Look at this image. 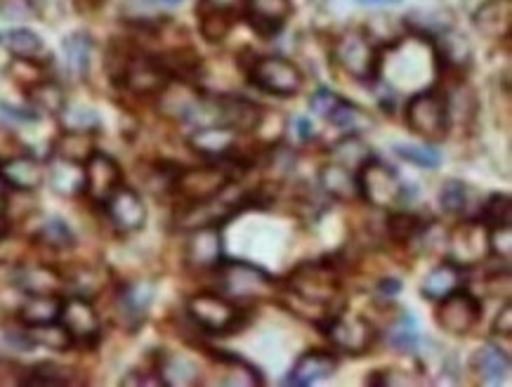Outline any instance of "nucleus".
Wrapping results in <instances>:
<instances>
[{
	"mask_svg": "<svg viewBox=\"0 0 512 387\" xmlns=\"http://www.w3.org/2000/svg\"><path fill=\"white\" fill-rule=\"evenodd\" d=\"M340 274L333 262L310 260L300 262L286 279V307L305 321L324 326L331 317L333 305L340 300ZM340 312V310H338Z\"/></svg>",
	"mask_w": 512,
	"mask_h": 387,
	"instance_id": "1",
	"label": "nucleus"
},
{
	"mask_svg": "<svg viewBox=\"0 0 512 387\" xmlns=\"http://www.w3.org/2000/svg\"><path fill=\"white\" fill-rule=\"evenodd\" d=\"M215 272H218L220 293L241 307L274 300L279 293V281L255 262L222 260Z\"/></svg>",
	"mask_w": 512,
	"mask_h": 387,
	"instance_id": "2",
	"label": "nucleus"
},
{
	"mask_svg": "<svg viewBox=\"0 0 512 387\" xmlns=\"http://www.w3.org/2000/svg\"><path fill=\"white\" fill-rule=\"evenodd\" d=\"M404 123L420 140L437 144L444 142L451 130V102L437 90H416L404 107Z\"/></svg>",
	"mask_w": 512,
	"mask_h": 387,
	"instance_id": "3",
	"label": "nucleus"
},
{
	"mask_svg": "<svg viewBox=\"0 0 512 387\" xmlns=\"http://www.w3.org/2000/svg\"><path fill=\"white\" fill-rule=\"evenodd\" d=\"M187 317L208 336H229L248 324V310L220 291H203L187 300Z\"/></svg>",
	"mask_w": 512,
	"mask_h": 387,
	"instance_id": "4",
	"label": "nucleus"
},
{
	"mask_svg": "<svg viewBox=\"0 0 512 387\" xmlns=\"http://www.w3.org/2000/svg\"><path fill=\"white\" fill-rule=\"evenodd\" d=\"M357 185L359 199L380 211H395L411 196V189L402 180V175L390 163L380 161L378 156H371L361 163L357 170Z\"/></svg>",
	"mask_w": 512,
	"mask_h": 387,
	"instance_id": "5",
	"label": "nucleus"
},
{
	"mask_svg": "<svg viewBox=\"0 0 512 387\" xmlns=\"http://www.w3.org/2000/svg\"><path fill=\"white\" fill-rule=\"evenodd\" d=\"M324 336L331 340L333 347L350 357H364L378 343V331L371 319L361 317L354 312H336L331 314L321 326Z\"/></svg>",
	"mask_w": 512,
	"mask_h": 387,
	"instance_id": "6",
	"label": "nucleus"
},
{
	"mask_svg": "<svg viewBox=\"0 0 512 387\" xmlns=\"http://www.w3.org/2000/svg\"><path fill=\"white\" fill-rule=\"evenodd\" d=\"M248 81L267 95L295 97L303 88L305 76L291 59L281 55H265L253 59V64L248 67Z\"/></svg>",
	"mask_w": 512,
	"mask_h": 387,
	"instance_id": "7",
	"label": "nucleus"
},
{
	"mask_svg": "<svg viewBox=\"0 0 512 387\" xmlns=\"http://www.w3.org/2000/svg\"><path fill=\"white\" fill-rule=\"evenodd\" d=\"M333 57L357 81L376 83L380 71V52L371 38L361 31H345L333 45Z\"/></svg>",
	"mask_w": 512,
	"mask_h": 387,
	"instance_id": "8",
	"label": "nucleus"
},
{
	"mask_svg": "<svg viewBox=\"0 0 512 387\" xmlns=\"http://www.w3.org/2000/svg\"><path fill=\"white\" fill-rule=\"evenodd\" d=\"M118 83L135 95H161L170 81H175L161 57L130 55L116 71Z\"/></svg>",
	"mask_w": 512,
	"mask_h": 387,
	"instance_id": "9",
	"label": "nucleus"
},
{
	"mask_svg": "<svg viewBox=\"0 0 512 387\" xmlns=\"http://www.w3.org/2000/svg\"><path fill=\"white\" fill-rule=\"evenodd\" d=\"M227 185H232L229 175L215 161L201 168H177L170 182V189L180 196L182 203H199L218 196Z\"/></svg>",
	"mask_w": 512,
	"mask_h": 387,
	"instance_id": "10",
	"label": "nucleus"
},
{
	"mask_svg": "<svg viewBox=\"0 0 512 387\" xmlns=\"http://www.w3.org/2000/svg\"><path fill=\"white\" fill-rule=\"evenodd\" d=\"M484 307L477 295H472L468 288H458L451 295L442 298L435 307L437 326L449 336H468L475 326L482 321Z\"/></svg>",
	"mask_w": 512,
	"mask_h": 387,
	"instance_id": "11",
	"label": "nucleus"
},
{
	"mask_svg": "<svg viewBox=\"0 0 512 387\" xmlns=\"http://www.w3.org/2000/svg\"><path fill=\"white\" fill-rule=\"evenodd\" d=\"M59 324L69 333L74 345H95L102 336V319L95 305L85 295H71L62 298V310H59Z\"/></svg>",
	"mask_w": 512,
	"mask_h": 387,
	"instance_id": "12",
	"label": "nucleus"
},
{
	"mask_svg": "<svg viewBox=\"0 0 512 387\" xmlns=\"http://www.w3.org/2000/svg\"><path fill=\"white\" fill-rule=\"evenodd\" d=\"M123 185V170L114 156L95 149L90 159L83 163V194L95 206H104L111 194Z\"/></svg>",
	"mask_w": 512,
	"mask_h": 387,
	"instance_id": "13",
	"label": "nucleus"
},
{
	"mask_svg": "<svg viewBox=\"0 0 512 387\" xmlns=\"http://www.w3.org/2000/svg\"><path fill=\"white\" fill-rule=\"evenodd\" d=\"M213 123L225 126L234 133H255L265 121V109L239 95H218L210 102Z\"/></svg>",
	"mask_w": 512,
	"mask_h": 387,
	"instance_id": "14",
	"label": "nucleus"
},
{
	"mask_svg": "<svg viewBox=\"0 0 512 387\" xmlns=\"http://www.w3.org/2000/svg\"><path fill=\"white\" fill-rule=\"evenodd\" d=\"M104 213L118 234H135L147 225V206L140 192L121 185L104 203Z\"/></svg>",
	"mask_w": 512,
	"mask_h": 387,
	"instance_id": "15",
	"label": "nucleus"
},
{
	"mask_svg": "<svg viewBox=\"0 0 512 387\" xmlns=\"http://www.w3.org/2000/svg\"><path fill=\"white\" fill-rule=\"evenodd\" d=\"M222 255H225V241H222L220 227L206 225L189 229L187 244H185V262L192 270L206 272L215 270L220 265Z\"/></svg>",
	"mask_w": 512,
	"mask_h": 387,
	"instance_id": "16",
	"label": "nucleus"
},
{
	"mask_svg": "<svg viewBox=\"0 0 512 387\" xmlns=\"http://www.w3.org/2000/svg\"><path fill=\"white\" fill-rule=\"evenodd\" d=\"M48 168L43 166L36 156L31 154H15L0 161V182L5 189L17 194H31L43 187Z\"/></svg>",
	"mask_w": 512,
	"mask_h": 387,
	"instance_id": "17",
	"label": "nucleus"
},
{
	"mask_svg": "<svg viewBox=\"0 0 512 387\" xmlns=\"http://www.w3.org/2000/svg\"><path fill=\"white\" fill-rule=\"evenodd\" d=\"M340 359L336 352L321 350V347H314V350H307L298 357V362L293 364L291 373L284 380L286 385L293 387H307L314 383H321V380L331 378L336 373Z\"/></svg>",
	"mask_w": 512,
	"mask_h": 387,
	"instance_id": "18",
	"label": "nucleus"
},
{
	"mask_svg": "<svg viewBox=\"0 0 512 387\" xmlns=\"http://www.w3.org/2000/svg\"><path fill=\"white\" fill-rule=\"evenodd\" d=\"M154 300V286L147 281H137V284H126L118 291L116 298V314L121 326L128 331H137L147 319L149 307Z\"/></svg>",
	"mask_w": 512,
	"mask_h": 387,
	"instance_id": "19",
	"label": "nucleus"
},
{
	"mask_svg": "<svg viewBox=\"0 0 512 387\" xmlns=\"http://www.w3.org/2000/svg\"><path fill=\"white\" fill-rule=\"evenodd\" d=\"M291 0H246V17L262 38H274L291 17Z\"/></svg>",
	"mask_w": 512,
	"mask_h": 387,
	"instance_id": "20",
	"label": "nucleus"
},
{
	"mask_svg": "<svg viewBox=\"0 0 512 387\" xmlns=\"http://www.w3.org/2000/svg\"><path fill=\"white\" fill-rule=\"evenodd\" d=\"M310 109L314 114L324 118L326 123L336 128H345V130H354L357 128L359 118H361V109L354 107L350 100L340 97L333 90L321 88L310 97Z\"/></svg>",
	"mask_w": 512,
	"mask_h": 387,
	"instance_id": "21",
	"label": "nucleus"
},
{
	"mask_svg": "<svg viewBox=\"0 0 512 387\" xmlns=\"http://www.w3.org/2000/svg\"><path fill=\"white\" fill-rule=\"evenodd\" d=\"M236 135L239 133H234V130H229L225 126H218V123H213V126H201L189 135V147L206 161H218L225 159L229 154L239 152V147H236Z\"/></svg>",
	"mask_w": 512,
	"mask_h": 387,
	"instance_id": "22",
	"label": "nucleus"
},
{
	"mask_svg": "<svg viewBox=\"0 0 512 387\" xmlns=\"http://www.w3.org/2000/svg\"><path fill=\"white\" fill-rule=\"evenodd\" d=\"M215 364V383L227 385V387H260L265 385L262 373L255 369L253 364H248L246 359H241L239 354L229 352H215L213 354Z\"/></svg>",
	"mask_w": 512,
	"mask_h": 387,
	"instance_id": "23",
	"label": "nucleus"
},
{
	"mask_svg": "<svg viewBox=\"0 0 512 387\" xmlns=\"http://www.w3.org/2000/svg\"><path fill=\"white\" fill-rule=\"evenodd\" d=\"M463 281L465 267L456 265L454 260H446L423 279V284H420V295H423L425 300H432V303H439L446 295L463 288Z\"/></svg>",
	"mask_w": 512,
	"mask_h": 387,
	"instance_id": "24",
	"label": "nucleus"
},
{
	"mask_svg": "<svg viewBox=\"0 0 512 387\" xmlns=\"http://www.w3.org/2000/svg\"><path fill=\"white\" fill-rule=\"evenodd\" d=\"M59 310H62V298L57 293H36L26 295L17 317L24 329H36V326L55 324L59 319Z\"/></svg>",
	"mask_w": 512,
	"mask_h": 387,
	"instance_id": "25",
	"label": "nucleus"
},
{
	"mask_svg": "<svg viewBox=\"0 0 512 387\" xmlns=\"http://www.w3.org/2000/svg\"><path fill=\"white\" fill-rule=\"evenodd\" d=\"M319 185L324 192L336 201H354L359 199L357 170L340 166V163H326L319 170Z\"/></svg>",
	"mask_w": 512,
	"mask_h": 387,
	"instance_id": "26",
	"label": "nucleus"
},
{
	"mask_svg": "<svg viewBox=\"0 0 512 387\" xmlns=\"http://www.w3.org/2000/svg\"><path fill=\"white\" fill-rule=\"evenodd\" d=\"M15 286L22 288L26 295L36 293H59L62 277L50 265H22L15 272Z\"/></svg>",
	"mask_w": 512,
	"mask_h": 387,
	"instance_id": "27",
	"label": "nucleus"
},
{
	"mask_svg": "<svg viewBox=\"0 0 512 387\" xmlns=\"http://www.w3.org/2000/svg\"><path fill=\"white\" fill-rule=\"evenodd\" d=\"M475 26L487 36H508L510 34V17L512 3L510 0H487L484 5L472 12Z\"/></svg>",
	"mask_w": 512,
	"mask_h": 387,
	"instance_id": "28",
	"label": "nucleus"
},
{
	"mask_svg": "<svg viewBox=\"0 0 512 387\" xmlns=\"http://www.w3.org/2000/svg\"><path fill=\"white\" fill-rule=\"evenodd\" d=\"M154 369L161 376L163 385H168V387L201 383L196 366L189 362L187 357H182V354L161 352V357L154 359Z\"/></svg>",
	"mask_w": 512,
	"mask_h": 387,
	"instance_id": "29",
	"label": "nucleus"
},
{
	"mask_svg": "<svg viewBox=\"0 0 512 387\" xmlns=\"http://www.w3.org/2000/svg\"><path fill=\"white\" fill-rule=\"evenodd\" d=\"M472 366H475L484 383H501L510 376V354L498 345L489 343L482 350H477L475 357H472Z\"/></svg>",
	"mask_w": 512,
	"mask_h": 387,
	"instance_id": "30",
	"label": "nucleus"
},
{
	"mask_svg": "<svg viewBox=\"0 0 512 387\" xmlns=\"http://www.w3.org/2000/svg\"><path fill=\"white\" fill-rule=\"evenodd\" d=\"M45 180H50L52 189L59 196L83 194V163L59 159L57 156V161L50 166Z\"/></svg>",
	"mask_w": 512,
	"mask_h": 387,
	"instance_id": "31",
	"label": "nucleus"
},
{
	"mask_svg": "<svg viewBox=\"0 0 512 387\" xmlns=\"http://www.w3.org/2000/svg\"><path fill=\"white\" fill-rule=\"evenodd\" d=\"M29 107L41 116H57L59 111L67 107V95H64L62 85L55 81H36L29 88Z\"/></svg>",
	"mask_w": 512,
	"mask_h": 387,
	"instance_id": "32",
	"label": "nucleus"
},
{
	"mask_svg": "<svg viewBox=\"0 0 512 387\" xmlns=\"http://www.w3.org/2000/svg\"><path fill=\"white\" fill-rule=\"evenodd\" d=\"M387 236L399 246H409L411 241H416L420 234L428 229V222H425L420 215L409 213V211H392L387 215Z\"/></svg>",
	"mask_w": 512,
	"mask_h": 387,
	"instance_id": "33",
	"label": "nucleus"
},
{
	"mask_svg": "<svg viewBox=\"0 0 512 387\" xmlns=\"http://www.w3.org/2000/svg\"><path fill=\"white\" fill-rule=\"evenodd\" d=\"M95 152V133H69L62 130L55 142V154L59 159L85 163Z\"/></svg>",
	"mask_w": 512,
	"mask_h": 387,
	"instance_id": "34",
	"label": "nucleus"
},
{
	"mask_svg": "<svg viewBox=\"0 0 512 387\" xmlns=\"http://www.w3.org/2000/svg\"><path fill=\"white\" fill-rule=\"evenodd\" d=\"M64 59L67 69L76 78H85L90 71V59H93V41L88 34H74L64 41Z\"/></svg>",
	"mask_w": 512,
	"mask_h": 387,
	"instance_id": "35",
	"label": "nucleus"
},
{
	"mask_svg": "<svg viewBox=\"0 0 512 387\" xmlns=\"http://www.w3.org/2000/svg\"><path fill=\"white\" fill-rule=\"evenodd\" d=\"M5 43H8V50L19 59V62H38L45 52L41 36L34 34L31 29H12L10 34L5 36Z\"/></svg>",
	"mask_w": 512,
	"mask_h": 387,
	"instance_id": "36",
	"label": "nucleus"
},
{
	"mask_svg": "<svg viewBox=\"0 0 512 387\" xmlns=\"http://www.w3.org/2000/svg\"><path fill=\"white\" fill-rule=\"evenodd\" d=\"M36 241L50 251H67L76 244V236L71 232V227L62 218H48L38 227Z\"/></svg>",
	"mask_w": 512,
	"mask_h": 387,
	"instance_id": "37",
	"label": "nucleus"
},
{
	"mask_svg": "<svg viewBox=\"0 0 512 387\" xmlns=\"http://www.w3.org/2000/svg\"><path fill=\"white\" fill-rule=\"evenodd\" d=\"M371 156H373L371 147L357 135L345 137V140H340L336 147L331 149V161L340 163V166H345V168H352V170H359L361 163H364L366 159H371Z\"/></svg>",
	"mask_w": 512,
	"mask_h": 387,
	"instance_id": "38",
	"label": "nucleus"
},
{
	"mask_svg": "<svg viewBox=\"0 0 512 387\" xmlns=\"http://www.w3.org/2000/svg\"><path fill=\"white\" fill-rule=\"evenodd\" d=\"M57 118L62 130H69V133H97L102 126L97 111L88 107H64Z\"/></svg>",
	"mask_w": 512,
	"mask_h": 387,
	"instance_id": "39",
	"label": "nucleus"
},
{
	"mask_svg": "<svg viewBox=\"0 0 512 387\" xmlns=\"http://www.w3.org/2000/svg\"><path fill=\"white\" fill-rule=\"evenodd\" d=\"M479 222L484 227H503L512 225V201L508 194H491L487 201H484L482 211H479Z\"/></svg>",
	"mask_w": 512,
	"mask_h": 387,
	"instance_id": "40",
	"label": "nucleus"
},
{
	"mask_svg": "<svg viewBox=\"0 0 512 387\" xmlns=\"http://www.w3.org/2000/svg\"><path fill=\"white\" fill-rule=\"evenodd\" d=\"M234 26V12L227 10H201V34L208 43L225 41Z\"/></svg>",
	"mask_w": 512,
	"mask_h": 387,
	"instance_id": "41",
	"label": "nucleus"
},
{
	"mask_svg": "<svg viewBox=\"0 0 512 387\" xmlns=\"http://www.w3.org/2000/svg\"><path fill=\"white\" fill-rule=\"evenodd\" d=\"M22 385H43V387H62V385H74L71 371L57 364H41L36 369L26 373L22 378Z\"/></svg>",
	"mask_w": 512,
	"mask_h": 387,
	"instance_id": "42",
	"label": "nucleus"
},
{
	"mask_svg": "<svg viewBox=\"0 0 512 387\" xmlns=\"http://www.w3.org/2000/svg\"><path fill=\"white\" fill-rule=\"evenodd\" d=\"M29 333V338L34 340V345H43L48 347V350H55V352H67L71 345V338L69 333L62 329V324L55 321V324H48V326H36V329H26Z\"/></svg>",
	"mask_w": 512,
	"mask_h": 387,
	"instance_id": "43",
	"label": "nucleus"
},
{
	"mask_svg": "<svg viewBox=\"0 0 512 387\" xmlns=\"http://www.w3.org/2000/svg\"><path fill=\"white\" fill-rule=\"evenodd\" d=\"M387 343L399 352H416L420 336L416 329V321H413L411 314H404V317L392 326L390 333H387Z\"/></svg>",
	"mask_w": 512,
	"mask_h": 387,
	"instance_id": "44",
	"label": "nucleus"
},
{
	"mask_svg": "<svg viewBox=\"0 0 512 387\" xmlns=\"http://www.w3.org/2000/svg\"><path fill=\"white\" fill-rule=\"evenodd\" d=\"M395 154L399 159L411 163V166H418V168H437L439 163H442V154L437 152L435 147H420V144H397L395 147Z\"/></svg>",
	"mask_w": 512,
	"mask_h": 387,
	"instance_id": "45",
	"label": "nucleus"
},
{
	"mask_svg": "<svg viewBox=\"0 0 512 387\" xmlns=\"http://www.w3.org/2000/svg\"><path fill=\"white\" fill-rule=\"evenodd\" d=\"M439 203L446 213L451 215H463L468 208V185L461 180H446L442 189H439Z\"/></svg>",
	"mask_w": 512,
	"mask_h": 387,
	"instance_id": "46",
	"label": "nucleus"
},
{
	"mask_svg": "<svg viewBox=\"0 0 512 387\" xmlns=\"http://www.w3.org/2000/svg\"><path fill=\"white\" fill-rule=\"evenodd\" d=\"M487 246H489V253L494 255L498 262H503V265H510V260H512V225L487 229Z\"/></svg>",
	"mask_w": 512,
	"mask_h": 387,
	"instance_id": "47",
	"label": "nucleus"
},
{
	"mask_svg": "<svg viewBox=\"0 0 512 387\" xmlns=\"http://www.w3.org/2000/svg\"><path fill=\"white\" fill-rule=\"evenodd\" d=\"M121 385H135V387H161L163 380L156 369H135L128 371L126 378L121 380Z\"/></svg>",
	"mask_w": 512,
	"mask_h": 387,
	"instance_id": "48",
	"label": "nucleus"
},
{
	"mask_svg": "<svg viewBox=\"0 0 512 387\" xmlns=\"http://www.w3.org/2000/svg\"><path fill=\"white\" fill-rule=\"evenodd\" d=\"M34 15L31 0H0V17L3 19H29Z\"/></svg>",
	"mask_w": 512,
	"mask_h": 387,
	"instance_id": "49",
	"label": "nucleus"
},
{
	"mask_svg": "<svg viewBox=\"0 0 512 387\" xmlns=\"http://www.w3.org/2000/svg\"><path fill=\"white\" fill-rule=\"evenodd\" d=\"M491 333L498 338H505V340L512 338V303L510 300L508 303H503L501 310H498L494 326H491Z\"/></svg>",
	"mask_w": 512,
	"mask_h": 387,
	"instance_id": "50",
	"label": "nucleus"
},
{
	"mask_svg": "<svg viewBox=\"0 0 512 387\" xmlns=\"http://www.w3.org/2000/svg\"><path fill=\"white\" fill-rule=\"evenodd\" d=\"M0 109H3V114L8 116V118H15V121H22V123H34V121H38V118H41V114H38V111H34V109H19V107H12V104H8V102H0Z\"/></svg>",
	"mask_w": 512,
	"mask_h": 387,
	"instance_id": "51",
	"label": "nucleus"
},
{
	"mask_svg": "<svg viewBox=\"0 0 512 387\" xmlns=\"http://www.w3.org/2000/svg\"><path fill=\"white\" fill-rule=\"evenodd\" d=\"M244 0H201V10H227L234 12V8Z\"/></svg>",
	"mask_w": 512,
	"mask_h": 387,
	"instance_id": "52",
	"label": "nucleus"
},
{
	"mask_svg": "<svg viewBox=\"0 0 512 387\" xmlns=\"http://www.w3.org/2000/svg\"><path fill=\"white\" fill-rule=\"evenodd\" d=\"M295 133H298L303 142L314 140V126L310 118H295Z\"/></svg>",
	"mask_w": 512,
	"mask_h": 387,
	"instance_id": "53",
	"label": "nucleus"
},
{
	"mask_svg": "<svg viewBox=\"0 0 512 387\" xmlns=\"http://www.w3.org/2000/svg\"><path fill=\"white\" fill-rule=\"evenodd\" d=\"M378 291H380V295H385L387 300L395 298V295L402 291V281H399V279H383V281H380Z\"/></svg>",
	"mask_w": 512,
	"mask_h": 387,
	"instance_id": "54",
	"label": "nucleus"
},
{
	"mask_svg": "<svg viewBox=\"0 0 512 387\" xmlns=\"http://www.w3.org/2000/svg\"><path fill=\"white\" fill-rule=\"evenodd\" d=\"M361 5H399L402 0H357Z\"/></svg>",
	"mask_w": 512,
	"mask_h": 387,
	"instance_id": "55",
	"label": "nucleus"
},
{
	"mask_svg": "<svg viewBox=\"0 0 512 387\" xmlns=\"http://www.w3.org/2000/svg\"><path fill=\"white\" fill-rule=\"evenodd\" d=\"M5 201H8V194H5V185L0 182V215L5 211Z\"/></svg>",
	"mask_w": 512,
	"mask_h": 387,
	"instance_id": "56",
	"label": "nucleus"
},
{
	"mask_svg": "<svg viewBox=\"0 0 512 387\" xmlns=\"http://www.w3.org/2000/svg\"><path fill=\"white\" fill-rule=\"evenodd\" d=\"M156 5H166V8H175V5H180L182 0H152Z\"/></svg>",
	"mask_w": 512,
	"mask_h": 387,
	"instance_id": "57",
	"label": "nucleus"
},
{
	"mask_svg": "<svg viewBox=\"0 0 512 387\" xmlns=\"http://www.w3.org/2000/svg\"><path fill=\"white\" fill-rule=\"evenodd\" d=\"M5 236V220H3V215H0V239H3Z\"/></svg>",
	"mask_w": 512,
	"mask_h": 387,
	"instance_id": "58",
	"label": "nucleus"
}]
</instances>
